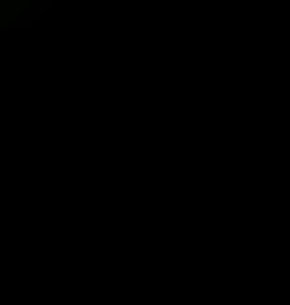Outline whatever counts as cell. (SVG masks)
<instances>
[{
    "mask_svg": "<svg viewBox=\"0 0 290 305\" xmlns=\"http://www.w3.org/2000/svg\"><path fill=\"white\" fill-rule=\"evenodd\" d=\"M29 8V0H0V19H11V15H22Z\"/></svg>",
    "mask_w": 290,
    "mask_h": 305,
    "instance_id": "obj_1",
    "label": "cell"
}]
</instances>
